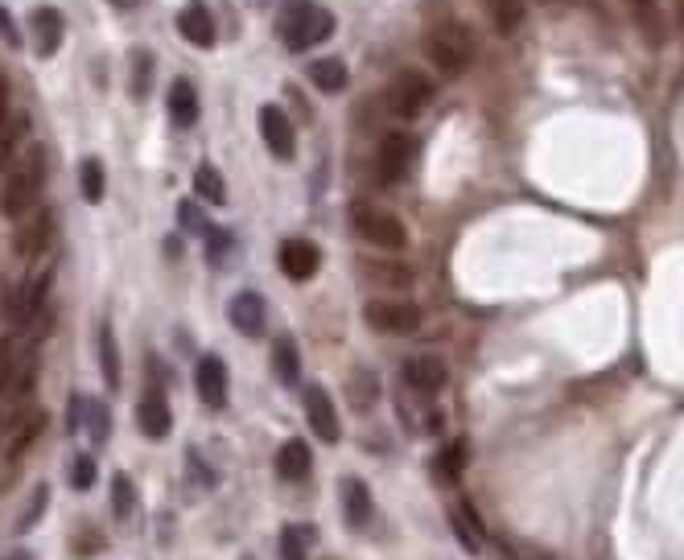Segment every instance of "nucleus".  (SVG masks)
Listing matches in <instances>:
<instances>
[{
	"mask_svg": "<svg viewBox=\"0 0 684 560\" xmlns=\"http://www.w3.org/2000/svg\"><path fill=\"white\" fill-rule=\"evenodd\" d=\"M310 83H314L318 91H326V95L342 91V87L351 83L347 62H338V58H318V62H310Z\"/></svg>",
	"mask_w": 684,
	"mask_h": 560,
	"instance_id": "cd10ccee",
	"label": "nucleus"
},
{
	"mask_svg": "<svg viewBox=\"0 0 684 560\" xmlns=\"http://www.w3.org/2000/svg\"><path fill=\"white\" fill-rule=\"evenodd\" d=\"M5 560H33V552H25V548H17V552H9Z\"/></svg>",
	"mask_w": 684,
	"mask_h": 560,
	"instance_id": "a18cd8bd",
	"label": "nucleus"
},
{
	"mask_svg": "<svg viewBox=\"0 0 684 560\" xmlns=\"http://www.w3.org/2000/svg\"><path fill=\"white\" fill-rule=\"evenodd\" d=\"M42 182H46V161H42L38 149H29L5 173V186H0V215H5V219H25L29 210L38 206Z\"/></svg>",
	"mask_w": 684,
	"mask_h": 560,
	"instance_id": "f257e3e1",
	"label": "nucleus"
},
{
	"mask_svg": "<svg viewBox=\"0 0 684 560\" xmlns=\"http://www.w3.org/2000/svg\"><path fill=\"white\" fill-rule=\"evenodd\" d=\"M178 219H182V227H186L190 235H207V231H211V223H207V215L198 210V202H182V206H178Z\"/></svg>",
	"mask_w": 684,
	"mask_h": 560,
	"instance_id": "4c0bfd02",
	"label": "nucleus"
},
{
	"mask_svg": "<svg viewBox=\"0 0 684 560\" xmlns=\"http://www.w3.org/2000/svg\"><path fill=\"white\" fill-rule=\"evenodd\" d=\"M281 268L289 280H310L322 268V252L310 239H285L281 243Z\"/></svg>",
	"mask_w": 684,
	"mask_h": 560,
	"instance_id": "dca6fc26",
	"label": "nucleus"
},
{
	"mask_svg": "<svg viewBox=\"0 0 684 560\" xmlns=\"http://www.w3.org/2000/svg\"><path fill=\"white\" fill-rule=\"evenodd\" d=\"M0 38H5V46H21V29H17V21H13V13L5 9V5H0Z\"/></svg>",
	"mask_w": 684,
	"mask_h": 560,
	"instance_id": "a19ab883",
	"label": "nucleus"
},
{
	"mask_svg": "<svg viewBox=\"0 0 684 560\" xmlns=\"http://www.w3.org/2000/svg\"><path fill=\"white\" fill-rule=\"evenodd\" d=\"M450 528H454L458 544H462L470 556L483 552V528H478V519H474V507H470V503H462V507L450 511Z\"/></svg>",
	"mask_w": 684,
	"mask_h": 560,
	"instance_id": "393cba45",
	"label": "nucleus"
},
{
	"mask_svg": "<svg viewBox=\"0 0 684 560\" xmlns=\"http://www.w3.org/2000/svg\"><path fill=\"white\" fill-rule=\"evenodd\" d=\"M112 5H116V9H136L141 0H112Z\"/></svg>",
	"mask_w": 684,
	"mask_h": 560,
	"instance_id": "49530a36",
	"label": "nucleus"
},
{
	"mask_svg": "<svg viewBox=\"0 0 684 560\" xmlns=\"http://www.w3.org/2000/svg\"><path fill=\"white\" fill-rule=\"evenodd\" d=\"M375 400H380V379H375V371L359 367V371L351 375V404L363 412V408H371Z\"/></svg>",
	"mask_w": 684,
	"mask_h": 560,
	"instance_id": "2f4dec72",
	"label": "nucleus"
},
{
	"mask_svg": "<svg viewBox=\"0 0 684 560\" xmlns=\"http://www.w3.org/2000/svg\"><path fill=\"white\" fill-rule=\"evenodd\" d=\"M83 425H87V433H91V441H95V445H104V441L112 437V412H108L104 404L87 400V416H83Z\"/></svg>",
	"mask_w": 684,
	"mask_h": 560,
	"instance_id": "72a5a7b5",
	"label": "nucleus"
},
{
	"mask_svg": "<svg viewBox=\"0 0 684 560\" xmlns=\"http://www.w3.org/2000/svg\"><path fill=\"white\" fill-rule=\"evenodd\" d=\"M260 136H264L268 153L277 157V161H293V153H297V132H293L289 116L277 108V103H264V108H260Z\"/></svg>",
	"mask_w": 684,
	"mask_h": 560,
	"instance_id": "1a4fd4ad",
	"label": "nucleus"
},
{
	"mask_svg": "<svg viewBox=\"0 0 684 560\" xmlns=\"http://www.w3.org/2000/svg\"><path fill=\"white\" fill-rule=\"evenodd\" d=\"M676 17H680V33H684V0H676Z\"/></svg>",
	"mask_w": 684,
	"mask_h": 560,
	"instance_id": "de8ad7c7",
	"label": "nucleus"
},
{
	"mask_svg": "<svg viewBox=\"0 0 684 560\" xmlns=\"http://www.w3.org/2000/svg\"><path fill=\"white\" fill-rule=\"evenodd\" d=\"M305 412H310V425H314V433L322 437V441H338L342 437V425H338V412H334V400H330V392L322 388V383H310L305 388Z\"/></svg>",
	"mask_w": 684,
	"mask_h": 560,
	"instance_id": "4468645a",
	"label": "nucleus"
},
{
	"mask_svg": "<svg viewBox=\"0 0 684 560\" xmlns=\"http://www.w3.org/2000/svg\"><path fill=\"white\" fill-rule=\"evenodd\" d=\"M264 297L256 293V289H244V293H235L231 301H227V322L239 330V334H248V338H260L264 334Z\"/></svg>",
	"mask_w": 684,
	"mask_h": 560,
	"instance_id": "ddd939ff",
	"label": "nucleus"
},
{
	"mask_svg": "<svg viewBox=\"0 0 684 560\" xmlns=\"http://www.w3.org/2000/svg\"><path fill=\"white\" fill-rule=\"evenodd\" d=\"M342 515H347V528H355V532H363L367 523H371V490H367V482H359V478H342Z\"/></svg>",
	"mask_w": 684,
	"mask_h": 560,
	"instance_id": "aec40b11",
	"label": "nucleus"
},
{
	"mask_svg": "<svg viewBox=\"0 0 684 560\" xmlns=\"http://www.w3.org/2000/svg\"><path fill=\"white\" fill-rule=\"evenodd\" d=\"M281 33H285V46L289 50H305V46H318V42L330 38V33H334V17L322 5H314V0H301V5L285 17Z\"/></svg>",
	"mask_w": 684,
	"mask_h": 560,
	"instance_id": "39448f33",
	"label": "nucleus"
},
{
	"mask_svg": "<svg viewBox=\"0 0 684 560\" xmlns=\"http://www.w3.org/2000/svg\"><path fill=\"white\" fill-rule=\"evenodd\" d=\"M363 322L380 334H417L421 330V309L404 297H375L363 305Z\"/></svg>",
	"mask_w": 684,
	"mask_h": 560,
	"instance_id": "423d86ee",
	"label": "nucleus"
},
{
	"mask_svg": "<svg viewBox=\"0 0 684 560\" xmlns=\"http://www.w3.org/2000/svg\"><path fill=\"white\" fill-rule=\"evenodd\" d=\"M29 29H33V54H38V58H54L58 46H62V38H66L62 13L54 5H38V9H33V17H29Z\"/></svg>",
	"mask_w": 684,
	"mask_h": 560,
	"instance_id": "9b49d317",
	"label": "nucleus"
},
{
	"mask_svg": "<svg viewBox=\"0 0 684 560\" xmlns=\"http://www.w3.org/2000/svg\"><path fill=\"white\" fill-rule=\"evenodd\" d=\"M136 66H141V70H136V75H132V95H149V75H153V54H136Z\"/></svg>",
	"mask_w": 684,
	"mask_h": 560,
	"instance_id": "58836bf2",
	"label": "nucleus"
},
{
	"mask_svg": "<svg viewBox=\"0 0 684 560\" xmlns=\"http://www.w3.org/2000/svg\"><path fill=\"white\" fill-rule=\"evenodd\" d=\"M310 466H314V453H310V445H305L301 437H293V441L281 445V453H277V474L285 482H301L305 474H310Z\"/></svg>",
	"mask_w": 684,
	"mask_h": 560,
	"instance_id": "5701e85b",
	"label": "nucleus"
},
{
	"mask_svg": "<svg viewBox=\"0 0 684 560\" xmlns=\"http://www.w3.org/2000/svg\"><path fill=\"white\" fill-rule=\"evenodd\" d=\"M75 548H79V556H95V552H104V536H95V532H79Z\"/></svg>",
	"mask_w": 684,
	"mask_h": 560,
	"instance_id": "37998d69",
	"label": "nucleus"
},
{
	"mask_svg": "<svg viewBox=\"0 0 684 560\" xmlns=\"http://www.w3.org/2000/svg\"><path fill=\"white\" fill-rule=\"evenodd\" d=\"M202 239H207V248H211V260H215V264H223V256L231 252V235H227V231H219V227H211Z\"/></svg>",
	"mask_w": 684,
	"mask_h": 560,
	"instance_id": "ea45409f",
	"label": "nucleus"
},
{
	"mask_svg": "<svg viewBox=\"0 0 684 560\" xmlns=\"http://www.w3.org/2000/svg\"><path fill=\"white\" fill-rule=\"evenodd\" d=\"M194 388L207 408H223L227 404V363L219 355H202L194 367Z\"/></svg>",
	"mask_w": 684,
	"mask_h": 560,
	"instance_id": "f8f14e48",
	"label": "nucleus"
},
{
	"mask_svg": "<svg viewBox=\"0 0 684 560\" xmlns=\"http://www.w3.org/2000/svg\"><path fill=\"white\" fill-rule=\"evenodd\" d=\"M132 511H136V486H132V478L128 474H112V515L128 523Z\"/></svg>",
	"mask_w": 684,
	"mask_h": 560,
	"instance_id": "473e14b6",
	"label": "nucleus"
},
{
	"mask_svg": "<svg viewBox=\"0 0 684 560\" xmlns=\"http://www.w3.org/2000/svg\"><path fill=\"white\" fill-rule=\"evenodd\" d=\"M462 470H466V441H450L446 449L437 453V462H433V474H437L441 482H446V486H458Z\"/></svg>",
	"mask_w": 684,
	"mask_h": 560,
	"instance_id": "c85d7f7f",
	"label": "nucleus"
},
{
	"mask_svg": "<svg viewBox=\"0 0 684 560\" xmlns=\"http://www.w3.org/2000/svg\"><path fill=\"white\" fill-rule=\"evenodd\" d=\"M71 486L75 490H91L95 486V458H91V453H79V458L71 462Z\"/></svg>",
	"mask_w": 684,
	"mask_h": 560,
	"instance_id": "e433bc0d",
	"label": "nucleus"
},
{
	"mask_svg": "<svg viewBox=\"0 0 684 560\" xmlns=\"http://www.w3.org/2000/svg\"><path fill=\"white\" fill-rule=\"evenodd\" d=\"M627 9H631V21L643 33V42L652 46V50H664V42H668V21H664L660 0H627Z\"/></svg>",
	"mask_w": 684,
	"mask_h": 560,
	"instance_id": "6ab92c4d",
	"label": "nucleus"
},
{
	"mask_svg": "<svg viewBox=\"0 0 684 560\" xmlns=\"http://www.w3.org/2000/svg\"><path fill=\"white\" fill-rule=\"evenodd\" d=\"M446 379H450V367H446L441 355H413L404 363V383L417 396H437L441 388H446Z\"/></svg>",
	"mask_w": 684,
	"mask_h": 560,
	"instance_id": "9d476101",
	"label": "nucleus"
},
{
	"mask_svg": "<svg viewBox=\"0 0 684 560\" xmlns=\"http://www.w3.org/2000/svg\"><path fill=\"white\" fill-rule=\"evenodd\" d=\"M42 429H46V412H42V408H29V412H21L17 420H9V429H5V441H0V449H5L9 458H21V453L42 437Z\"/></svg>",
	"mask_w": 684,
	"mask_h": 560,
	"instance_id": "f3484780",
	"label": "nucleus"
},
{
	"mask_svg": "<svg viewBox=\"0 0 684 560\" xmlns=\"http://www.w3.org/2000/svg\"><path fill=\"white\" fill-rule=\"evenodd\" d=\"M83 416H87V396H75L71 408H66V425H71V429H83Z\"/></svg>",
	"mask_w": 684,
	"mask_h": 560,
	"instance_id": "c03bdc74",
	"label": "nucleus"
},
{
	"mask_svg": "<svg viewBox=\"0 0 684 560\" xmlns=\"http://www.w3.org/2000/svg\"><path fill=\"white\" fill-rule=\"evenodd\" d=\"M351 227L363 243L371 248H384V252H404L408 248V227L400 223V215L384 206H371V202H355L351 206Z\"/></svg>",
	"mask_w": 684,
	"mask_h": 560,
	"instance_id": "7ed1b4c3",
	"label": "nucleus"
},
{
	"mask_svg": "<svg viewBox=\"0 0 684 560\" xmlns=\"http://www.w3.org/2000/svg\"><path fill=\"white\" fill-rule=\"evenodd\" d=\"M79 190H83L87 202H104L108 178H104V161H99V157H83V165H79Z\"/></svg>",
	"mask_w": 684,
	"mask_h": 560,
	"instance_id": "7c9ffc66",
	"label": "nucleus"
},
{
	"mask_svg": "<svg viewBox=\"0 0 684 560\" xmlns=\"http://www.w3.org/2000/svg\"><path fill=\"white\" fill-rule=\"evenodd\" d=\"M186 462H190V478H194V482L215 486V470H211L207 462H198V449H190V453H186Z\"/></svg>",
	"mask_w": 684,
	"mask_h": 560,
	"instance_id": "79ce46f5",
	"label": "nucleus"
},
{
	"mask_svg": "<svg viewBox=\"0 0 684 560\" xmlns=\"http://www.w3.org/2000/svg\"><path fill=\"white\" fill-rule=\"evenodd\" d=\"M99 371H104L108 392H120L124 371H120V342H116L112 326H99Z\"/></svg>",
	"mask_w": 684,
	"mask_h": 560,
	"instance_id": "b1692460",
	"label": "nucleus"
},
{
	"mask_svg": "<svg viewBox=\"0 0 684 560\" xmlns=\"http://www.w3.org/2000/svg\"><path fill=\"white\" fill-rule=\"evenodd\" d=\"M272 367H277V379L281 383H301V355H297V342L289 334H281L277 342H272Z\"/></svg>",
	"mask_w": 684,
	"mask_h": 560,
	"instance_id": "a878e982",
	"label": "nucleus"
},
{
	"mask_svg": "<svg viewBox=\"0 0 684 560\" xmlns=\"http://www.w3.org/2000/svg\"><path fill=\"white\" fill-rule=\"evenodd\" d=\"M425 58L433 62V70H441L446 79H458L474 58V38L462 21H441L425 33Z\"/></svg>",
	"mask_w": 684,
	"mask_h": 560,
	"instance_id": "f03ea898",
	"label": "nucleus"
},
{
	"mask_svg": "<svg viewBox=\"0 0 684 560\" xmlns=\"http://www.w3.org/2000/svg\"><path fill=\"white\" fill-rule=\"evenodd\" d=\"M417 161V140L404 132H388L380 140V153H375V182L380 186H400Z\"/></svg>",
	"mask_w": 684,
	"mask_h": 560,
	"instance_id": "0eeeda50",
	"label": "nucleus"
},
{
	"mask_svg": "<svg viewBox=\"0 0 684 560\" xmlns=\"http://www.w3.org/2000/svg\"><path fill=\"white\" fill-rule=\"evenodd\" d=\"M136 425H141V433L149 441H161L169 437V425H174V416H169V400L161 396V388H149L141 396V404H136Z\"/></svg>",
	"mask_w": 684,
	"mask_h": 560,
	"instance_id": "2eb2a0df",
	"label": "nucleus"
},
{
	"mask_svg": "<svg viewBox=\"0 0 684 560\" xmlns=\"http://www.w3.org/2000/svg\"><path fill=\"white\" fill-rule=\"evenodd\" d=\"M54 235H58V215L50 206H42L33 219H25L21 227H17V235H13V252H17V260H38V256H46V252H54Z\"/></svg>",
	"mask_w": 684,
	"mask_h": 560,
	"instance_id": "6e6552de",
	"label": "nucleus"
},
{
	"mask_svg": "<svg viewBox=\"0 0 684 560\" xmlns=\"http://www.w3.org/2000/svg\"><path fill=\"white\" fill-rule=\"evenodd\" d=\"M194 190H198L202 202H211V206L227 202V182H223V173L215 165H198L194 169Z\"/></svg>",
	"mask_w": 684,
	"mask_h": 560,
	"instance_id": "c756f323",
	"label": "nucleus"
},
{
	"mask_svg": "<svg viewBox=\"0 0 684 560\" xmlns=\"http://www.w3.org/2000/svg\"><path fill=\"white\" fill-rule=\"evenodd\" d=\"M429 99H433V83H429L425 70H413V66L396 70L388 91H384V103L392 108V116H400V120L421 116L429 108Z\"/></svg>",
	"mask_w": 684,
	"mask_h": 560,
	"instance_id": "20e7f679",
	"label": "nucleus"
},
{
	"mask_svg": "<svg viewBox=\"0 0 684 560\" xmlns=\"http://www.w3.org/2000/svg\"><path fill=\"white\" fill-rule=\"evenodd\" d=\"M169 120L178 128H194L198 124V91L190 79H174L169 83Z\"/></svg>",
	"mask_w": 684,
	"mask_h": 560,
	"instance_id": "4be33fe9",
	"label": "nucleus"
},
{
	"mask_svg": "<svg viewBox=\"0 0 684 560\" xmlns=\"http://www.w3.org/2000/svg\"><path fill=\"white\" fill-rule=\"evenodd\" d=\"M359 276L375 289H413V272L404 264H388V260H363Z\"/></svg>",
	"mask_w": 684,
	"mask_h": 560,
	"instance_id": "412c9836",
	"label": "nucleus"
},
{
	"mask_svg": "<svg viewBox=\"0 0 684 560\" xmlns=\"http://www.w3.org/2000/svg\"><path fill=\"white\" fill-rule=\"evenodd\" d=\"M310 540H314V532L285 528L281 532V560H305V556H310Z\"/></svg>",
	"mask_w": 684,
	"mask_h": 560,
	"instance_id": "f704fd0d",
	"label": "nucleus"
},
{
	"mask_svg": "<svg viewBox=\"0 0 684 560\" xmlns=\"http://www.w3.org/2000/svg\"><path fill=\"white\" fill-rule=\"evenodd\" d=\"M478 5L487 9L491 25H495L499 33H516V29L524 25V13H528L524 0H478Z\"/></svg>",
	"mask_w": 684,
	"mask_h": 560,
	"instance_id": "bb28decb",
	"label": "nucleus"
},
{
	"mask_svg": "<svg viewBox=\"0 0 684 560\" xmlns=\"http://www.w3.org/2000/svg\"><path fill=\"white\" fill-rule=\"evenodd\" d=\"M178 29H182V38L190 46H198V50L215 46V17H211V9L202 5V0H190V5L178 13Z\"/></svg>",
	"mask_w": 684,
	"mask_h": 560,
	"instance_id": "a211bd4d",
	"label": "nucleus"
},
{
	"mask_svg": "<svg viewBox=\"0 0 684 560\" xmlns=\"http://www.w3.org/2000/svg\"><path fill=\"white\" fill-rule=\"evenodd\" d=\"M46 503H50V486H42V482H38V490H33V495H29L25 511L17 515V532H29V528H33V523H38V519H42Z\"/></svg>",
	"mask_w": 684,
	"mask_h": 560,
	"instance_id": "c9c22d12",
	"label": "nucleus"
}]
</instances>
